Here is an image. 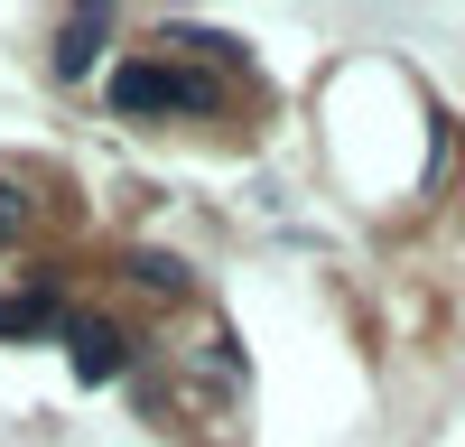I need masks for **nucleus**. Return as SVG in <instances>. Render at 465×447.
<instances>
[{"mask_svg":"<svg viewBox=\"0 0 465 447\" xmlns=\"http://www.w3.org/2000/svg\"><path fill=\"white\" fill-rule=\"evenodd\" d=\"M131 280H149L159 298H186L196 280H186V261H168V252H131Z\"/></svg>","mask_w":465,"mask_h":447,"instance_id":"5","label":"nucleus"},{"mask_svg":"<svg viewBox=\"0 0 465 447\" xmlns=\"http://www.w3.org/2000/svg\"><path fill=\"white\" fill-rule=\"evenodd\" d=\"M112 112H122V122H159V112H196V122H214L223 84L196 74V65H168V56H131V65H112Z\"/></svg>","mask_w":465,"mask_h":447,"instance_id":"1","label":"nucleus"},{"mask_svg":"<svg viewBox=\"0 0 465 447\" xmlns=\"http://www.w3.org/2000/svg\"><path fill=\"white\" fill-rule=\"evenodd\" d=\"M28 214H37V205H28V186H19V177H0V243H19V233H28Z\"/></svg>","mask_w":465,"mask_h":447,"instance_id":"6","label":"nucleus"},{"mask_svg":"<svg viewBox=\"0 0 465 447\" xmlns=\"http://www.w3.org/2000/svg\"><path fill=\"white\" fill-rule=\"evenodd\" d=\"M65 345H74V382H112L131 363V335L103 326V317H65Z\"/></svg>","mask_w":465,"mask_h":447,"instance_id":"2","label":"nucleus"},{"mask_svg":"<svg viewBox=\"0 0 465 447\" xmlns=\"http://www.w3.org/2000/svg\"><path fill=\"white\" fill-rule=\"evenodd\" d=\"M65 326V298L56 289H19V298H0V345L10 335H56Z\"/></svg>","mask_w":465,"mask_h":447,"instance_id":"4","label":"nucleus"},{"mask_svg":"<svg viewBox=\"0 0 465 447\" xmlns=\"http://www.w3.org/2000/svg\"><path fill=\"white\" fill-rule=\"evenodd\" d=\"M103 47H112V10H65V28H56V74H65V84H84V74L103 65Z\"/></svg>","mask_w":465,"mask_h":447,"instance_id":"3","label":"nucleus"}]
</instances>
